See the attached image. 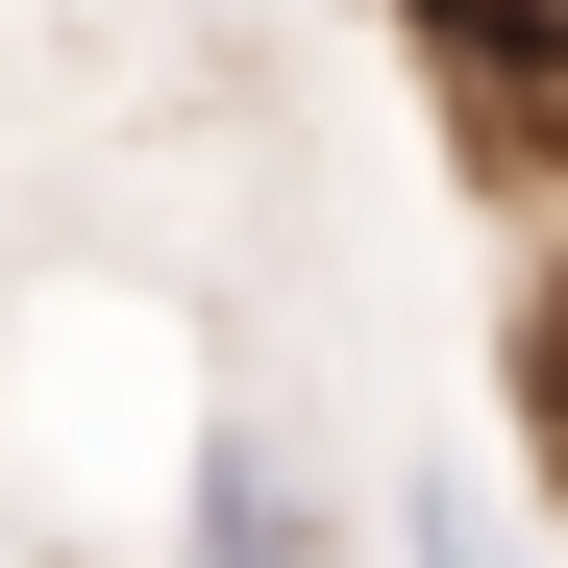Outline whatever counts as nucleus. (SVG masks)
<instances>
[{"label": "nucleus", "instance_id": "nucleus-1", "mask_svg": "<svg viewBox=\"0 0 568 568\" xmlns=\"http://www.w3.org/2000/svg\"><path fill=\"white\" fill-rule=\"evenodd\" d=\"M173 568H346V495H322L297 396H223V420H199V495H173Z\"/></svg>", "mask_w": 568, "mask_h": 568}, {"label": "nucleus", "instance_id": "nucleus-2", "mask_svg": "<svg viewBox=\"0 0 568 568\" xmlns=\"http://www.w3.org/2000/svg\"><path fill=\"white\" fill-rule=\"evenodd\" d=\"M396 568H519V519H495V495H445V469H420V495H396Z\"/></svg>", "mask_w": 568, "mask_h": 568}]
</instances>
